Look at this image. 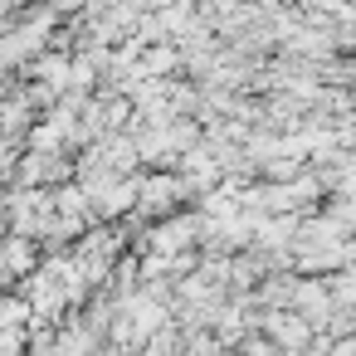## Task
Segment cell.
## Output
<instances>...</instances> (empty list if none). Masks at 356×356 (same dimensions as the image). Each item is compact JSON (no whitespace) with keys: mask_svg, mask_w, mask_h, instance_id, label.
I'll return each mask as SVG.
<instances>
[{"mask_svg":"<svg viewBox=\"0 0 356 356\" xmlns=\"http://www.w3.org/2000/svg\"><path fill=\"white\" fill-rule=\"evenodd\" d=\"M0 264H6L15 278H35L44 268V249L35 239H20V234H6V244H0Z\"/></svg>","mask_w":356,"mask_h":356,"instance_id":"cell-1","label":"cell"},{"mask_svg":"<svg viewBox=\"0 0 356 356\" xmlns=\"http://www.w3.org/2000/svg\"><path fill=\"white\" fill-rule=\"evenodd\" d=\"M44 6H49V10L64 20V15H83V10L93 6V0H44Z\"/></svg>","mask_w":356,"mask_h":356,"instance_id":"cell-2","label":"cell"}]
</instances>
